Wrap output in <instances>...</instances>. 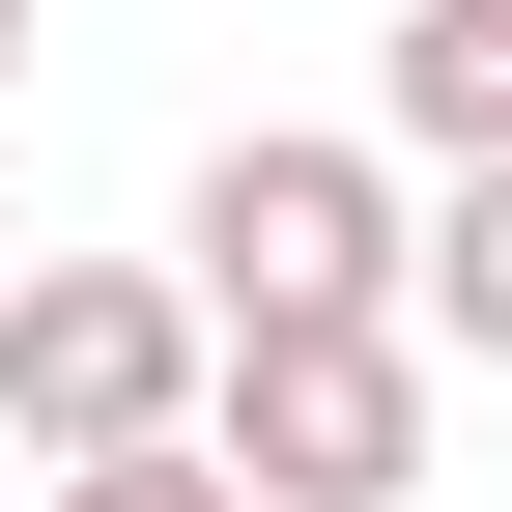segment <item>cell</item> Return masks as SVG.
Masks as SVG:
<instances>
[{
  "mask_svg": "<svg viewBox=\"0 0 512 512\" xmlns=\"http://www.w3.org/2000/svg\"><path fill=\"white\" fill-rule=\"evenodd\" d=\"M29 512H256L200 427H114V456H29Z\"/></svg>",
  "mask_w": 512,
  "mask_h": 512,
  "instance_id": "cell-6",
  "label": "cell"
},
{
  "mask_svg": "<svg viewBox=\"0 0 512 512\" xmlns=\"http://www.w3.org/2000/svg\"><path fill=\"white\" fill-rule=\"evenodd\" d=\"M0 512H29V484H0Z\"/></svg>",
  "mask_w": 512,
  "mask_h": 512,
  "instance_id": "cell-8",
  "label": "cell"
},
{
  "mask_svg": "<svg viewBox=\"0 0 512 512\" xmlns=\"http://www.w3.org/2000/svg\"><path fill=\"white\" fill-rule=\"evenodd\" d=\"M370 143H399V171H484V143H512V0H399V57H370Z\"/></svg>",
  "mask_w": 512,
  "mask_h": 512,
  "instance_id": "cell-4",
  "label": "cell"
},
{
  "mask_svg": "<svg viewBox=\"0 0 512 512\" xmlns=\"http://www.w3.org/2000/svg\"><path fill=\"white\" fill-rule=\"evenodd\" d=\"M171 285H200V342L228 313H399V143H200Z\"/></svg>",
  "mask_w": 512,
  "mask_h": 512,
  "instance_id": "cell-2",
  "label": "cell"
},
{
  "mask_svg": "<svg viewBox=\"0 0 512 512\" xmlns=\"http://www.w3.org/2000/svg\"><path fill=\"white\" fill-rule=\"evenodd\" d=\"M0 86H29V0H0Z\"/></svg>",
  "mask_w": 512,
  "mask_h": 512,
  "instance_id": "cell-7",
  "label": "cell"
},
{
  "mask_svg": "<svg viewBox=\"0 0 512 512\" xmlns=\"http://www.w3.org/2000/svg\"><path fill=\"white\" fill-rule=\"evenodd\" d=\"M114 427H200V285L171 256H29L0 285V456H114Z\"/></svg>",
  "mask_w": 512,
  "mask_h": 512,
  "instance_id": "cell-3",
  "label": "cell"
},
{
  "mask_svg": "<svg viewBox=\"0 0 512 512\" xmlns=\"http://www.w3.org/2000/svg\"><path fill=\"white\" fill-rule=\"evenodd\" d=\"M427 313H228L200 342V456L256 512H427Z\"/></svg>",
  "mask_w": 512,
  "mask_h": 512,
  "instance_id": "cell-1",
  "label": "cell"
},
{
  "mask_svg": "<svg viewBox=\"0 0 512 512\" xmlns=\"http://www.w3.org/2000/svg\"><path fill=\"white\" fill-rule=\"evenodd\" d=\"M399 313H427V370H512V143L399 228Z\"/></svg>",
  "mask_w": 512,
  "mask_h": 512,
  "instance_id": "cell-5",
  "label": "cell"
}]
</instances>
